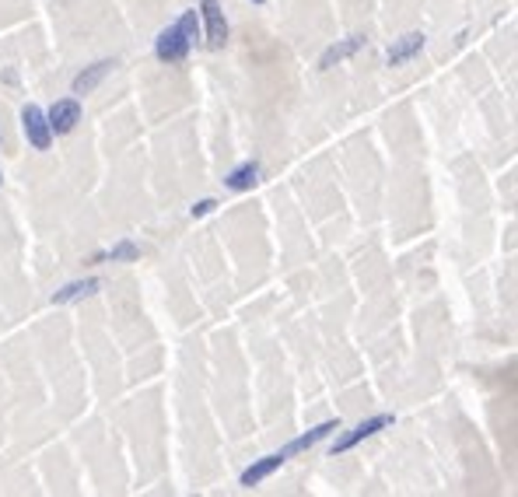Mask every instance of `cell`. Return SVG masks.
Segmentation results:
<instances>
[{"mask_svg":"<svg viewBox=\"0 0 518 497\" xmlns=\"http://www.w3.org/2000/svg\"><path fill=\"white\" fill-rule=\"evenodd\" d=\"M214 207H218V200H197V204L189 207V214H193V217H204V214H211Z\"/></svg>","mask_w":518,"mask_h":497,"instance_id":"5bb4252c","label":"cell"},{"mask_svg":"<svg viewBox=\"0 0 518 497\" xmlns=\"http://www.w3.org/2000/svg\"><path fill=\"white\" fill-rule=\"evenodd\" d=\"M392 424V417L389 414H378V417H368V421H361V424L354 427V431H347L344 438H336V445H333V455H344V452H351L354 445H361V441H368L371 434H378V431H385V427Z\"/></svg>","mask_w":518,"mask_h":497,"instance_id":"277c9868","label":"cell"},{"mask_svg":"<svg viewBox=\"0 0 518 497\" xmlns=\"http://www.w3.org/2000/svg\"><path fill=\"white\" fill-rule=\"evenodd\" d=\"M365 35H347V39H340V43H333L322 57H319V71H329V67H336V64H344V60H351L354 53H361L365 50Z\"/></svg>","mask_w":518,"mask_h":497,"instance_id":"52a82bcc","label":"cell"},{"mask_svg":"<svg viewBox=\"0 0 518 497\" xmlns=\"http://www.w3.org/2000/svg\"><path fill=\"white\" fill-rule=\"evenodd\" d=\"M424 46H428V35H424V32H410V35L396 39V43L385 50V64H389V67H403V64L414 60Z\"/></svg>","mask_w":518,"mask_h":497,"instance_id":"8992f818","label":"cell"},{"mask_svg":"<svg viewBox=\"0 0 518 497\" xmlns=\"http://www.w3.org/2000/svg\"><path fill=\"white\" fill-rule=\"evenodd\" d=\"M252 4H267V0H252Z\"/></svg>","mask_w":518,"mask_h":497,"instance_id":"9a60e30c","label":"cell"},{"mask_svg":"<svg viewBox=\"0 0 518 497\" xmlns=\"http://www.w3.org/2000/svg\"><path fill=\"white\" fill-rule=\"evenodd\" d=\"M284 466V455L281 452H274V455H263V459H256L245 473H242V487H256V484H263L274 470H281Z\"/></svg>","mask_w":518,"mask_h":497,"instance_id":"30bf717a","label":"cell"},{"mask_svg":"<svg viewBox=\"0 0 518 497\" xmlns=\"http://www.w3.org/2000/svg\"><path fill=\"white\" fill-rule=\"evenodd\" d=\"M98 260H112V263H134V260H141V249H137L130 238H123V242H116L109 252H102Z\"/></svg>","mask_w":518,"mask_h":497,"instance_id":"4fadbf2b","label":"cell"},{"mask_svg":"<svg viewBox=\"0 0 518 497\" xmlns=\"http://www.w3.org/2000/svg\"><path fill=\"white\" fill-rule=\"evenodd\" d=\"M333 431H340V421H326V424L312 427V431H305V434H298V438H291L284 448H281V455H284V462L291 459V455H298V452H308L312 445H319L326 434H333Z\"/></svg>","mask_w":518,"mask_h":497,"instance_id":"ba28073f","label":"cell"},{"mask_svg":"<svg viewBox=\"0 0 518 497\" xmlns=\"http://www.w3.org/2000/svg\"><path fill=\"white\" fill-rule=\"evenodd\" d=\"M197 35H200V18H197V11H186L175 25H168V28L158 35L154 57H158L161 64H182V60L189 57Z\"/></svg>","mask_w":518,"mask_h":497,"instance_id":"6da1fadb","label":"cell"},{"mask_svg":"<svg viewBox=\"0 0 518 497\" xmlns=\"http://www.w3.org/2000/svg\"><path fill=\"white\" fill-rule=\"evenodd\" d=\"M116 67V60H98V64H91V67H84V71L74 77V95H91L109 74Z\"/></svg>","mask_w":518,"mask_h":497,"instance_id":"9c48e42d","label":"cell"},{"mask_svg":"<svg viewBox=\"0 0 518 497\" xmlns=\"http://www.w3.org/2000/svg\"><path fill=\"white\" fill-rule=\"evenodd\" d=\"M0 182H4V179H0Z\"/></svg>","mask_w":518,"mask_h":497,"instance_id":"2e32d148","label":"cell"},{"mask_svg":"<svg viewBox=\"0 0 518 497\" xmlns=\"http://www.w3.org/2000/svg\"><path fill=\"white\" fill-rule=\"evenodd\" d=\"M200 18L207 25V46L211 50H221L228 43V18H224V7L218 0H200Z\"/></svg>","mask_w":518,"mask_h":497,"instance_id":"3957f363","label":"cell"},{"mask_svg":"<svg viewBox=\"0 0 518 497\" xmlns=\"http://www.w3.org/2000/svg\"><path fill=\"white\" fill-rule=\"evenodd\" d=\"M228 190H235V193H242V190H252L256 182H259V165L256 161H242L238 168H231L228 172Z\"/></svg>","mask_w":518,"mask_h":497,"instance_id":"7c38bea8","label":"cell"},{"mask_svg":"<svg viewBox=\"0 0 518 497\" xmlns=\"http://www.w3.org/2000/svg\"><path fill=\"white\" fill-rule=\"evenodd\" d=\"M21 130H25V137H28V144H32L35 151H50V147H53L50 120H46V113H43L39 105H25V109H21Z\"/></svg>","mask_w":518,"mask_h":497,"instance_id":"7a4b0ae2","label":"cell"},{"mask_svg":"<svg viewBox=\"0 0 518 497\" xmlns=\"http://www.w3.org/2000/svg\"><path fill=\"white\" fill-rule=\"evenodd\" d=\"M98 287H102V281H95V277H88V281H71V284L60 287V291L53 294V305H71V301H81V298H91Z\"/></svg>","mask_w":518,"mask_h":497,"instance_id":"8fae6325","label":"cell"},{"mask_svg":"<svg viewBox=\"0 0 518 497\" xmlns=\"http://www.w3.org/2000/svg\"><path fill=\"white\" fill-rule=\"evenodd\" d=\"M46 120H50V130H53V137H60V134H71L77 123H81V102L77 98H60L50 113H46Z\"/></svg>","mask_w":518,"mask_h":497,"instance_id":"5b68a950","label":"cell"}]
</instances>
